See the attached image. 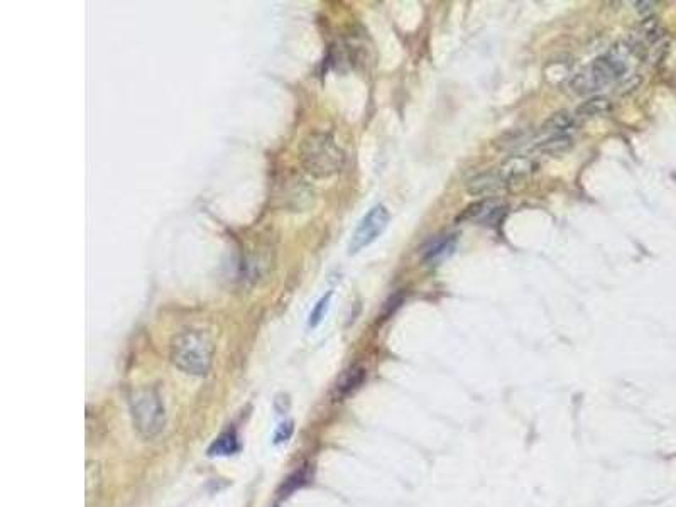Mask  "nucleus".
I'll use <instances>...</instances> for the list:
<instances>
[{
    "label": "nucleus",
    "instance_id": "dca6fc26",
    "mask_svg": "<svg viewBox=\"0 0 676 507\" xmlns=\"http://www.w3.org/2000/svg\"><path fill=\"white\" fill-rule=\"evenodd\" d=\"M330 300H332V291L327 293V295H325L322 300L318 301L317 306H315L313 311L310 313V320H308V327L310 328L318 327L320 322H322V320L325 318V313H327L328 305H330Z\"/></svg>",
    "mask_w": 676,
    "mask_h": 507
},
{
    "label": "nucleus",
    "instance_id": "0eeeda50",
    "mask_svg": "<svg viewBox=\"0 0 676 507\" xmlns=\"http://www.w3.org/2000/svg\"><path fill=\"white\" fill-rule=\"evenodd\" d=\"M507 186L504 176L501 171H486L480 175L474 176L472 180L467 183V191L472 197L479 198H491L496 197L499 191H502Z\"/></svg>",
    "mask_w": 676,
    "mask_h": 507
},
{
    "label": "nucleus",
    "instance_id": "4468645a",
    "mask_svg": "<svg viewBox=\"0 0 676 507\" xmlns=\"http://www.w3.org/2000/svg\"><path fill=\"white\" fill-rule=\"evenodd\" d=\"M573 148V139L570 136H550L548 139L540 142L536 149L548 156H562Z\"/></svg>",
    "mask_w": 676,
    "mask_h": 507
},
{
    "label": "nucleus",
    "instance_id": "9d476101",
    "mask_svg": "<svg viewBox=\"0 0 676 507\" xmlns=\"http://www.w3.org/2000/svg\"><path fill=\"white\" fill-rule=\"evenodd\" d=\"M457 247V235H445L443 239L437 240L433 246H430L426 249L425 256H422V261L426 264H437V262H442L443 259H447L450 254H453Z\"/></svg>",
    "mask_w": 676,
    "mask_h": 507
},
{
    "label": "nucleus",
    "instance_id": "f8f14e48",
    "mask_svg": "<svg viewBox=\"0 0 676 507\" xmlns=\"http://www.w3.org/2000/svg\"><path fill=\"white\" fill-rule=\"evenodd\" d=\"M614 110L612 102L607 97H590L584 104L577 109L575 117H602V115L611 114Z\"/></svg>",
    "mask_w": 676,
    "mask_h": 507
},
{
    "label": "nucleus",
    "instance_id": "39448f33",
    "mask_svg": "<svg viewBox=\"0 0 676 507\" xmlns=\"http://www.w3.org/2000/svg\"><path fill=\"white\" fill-rule=\"evenodd\" d=\"M391 220L389 210L384 205H376L366 213L360 224L352 234V239L349 242V254H359L362 249L371 246L374 240L379 239V235L388 229Z\"/></svg>",
    "mask_w": 676,
    "mask_h": 507
},
{
    "label": "nucleus",
    "instance_id": "9b49d317",
    "mask_svg": "<svg viewBox=\"0 0 676 507\" xmlns=\"http://www.w3.org/2000/svg\"><path fill=\"white\" fill-rule=\"evenodd\" d=\"M366 376H367V371L360 366H355L352 369H349V371H345V374L340 377V381H338L335 386L337 398H345V396L354 393V391L357 389L364 381H366Z\"/></svg>",
    "mask_w": 676,
    "mask_h": 507
},
{
    "label": "nucleus",
    "instance_id": "6ab92c4d",
    "mask_svg": "<svg viewBox=\"0 0 676 507\" xmlns=\"http://www.w3.org/2000/svg\"><path fill=\"white\" fill-rule=\"evenodd\" d=\"M636 6H638V11L641 12V14H649V12H653V9H655L656 4L655 2H638Z\"/></svg>",
    "mask_w": 676,
    "mask_h": 507
},
{
    "label": "nucleus",
    "instance_id": "1a4fd4ad",
    "mask_svg": "<svg viewBox=\"0 0 676 507\" xmlns=\"http://www.w3.org/2000/svg\"><path fill=\"white\" fill-rule=\"evenodd\" d=\"M577 126V117L572 115L567 110H560V112L553 114L551 117L543 124V132L550 136H568V132L573 131Z\"/></svg>",
    "mask_w": 676,
    "mask_h": 507
},
{
    "label": "nucleus",
    "instance_id": "f3484780",
    "mask_svg": "<svg viewBox=\"0 0 676 507\" xmlns=\"http://www.w3.org/2000/svg\"><path fill=\"white\" fill-rule=\"evenodd\" d=\"M308 479H310L308 469H301L300 472H296L295 475H293V477L288 479V482H286V492H291V491H295L296 487L305 486V484L308 482Z\"/></svg>",
    "mask_w": 676,
    "mask_h": 507
},
{
    "label": "nucleus",
    "instance_id": "ddd939ff",
    "mask_svg": "<svg viewBox=\"0 0 676 507\" xmlns=\"http://www.w3.org/2000/svg\"><path fill=\"white\" fill-rule=\"evenodd\" d=\"M499 171L502 173V176H504L507 185L516 183V181L523 180V178L531 171V161L526 158H518V156H516V158L507 159Z\"/></svg>",
    "mask_w": 676,
    "mask_h": 507
},
{
    "label": "nucleus",
    "instance_id": "6e6552de",
    "mask_svg": "<svg viewBox=\"0 0 676 507\" xmlns=\"http://www.w3.org/2000/svg\"><path fill=\"white\" fill-rule=\"evenodd\" d=\"M504 205H501L497 200H480V202L470 205L467 207V210H464L460 217H458V222H482V224H494L501 219V215L504 213Z\"/></svg>",
    "mask_w": 676,
    "mask_h": 507
},
{
    "label": "nucleus",
    "instance_id": "f03ea898",
    "mask_svg": "<svg viewBox=\"0 0 676 507\" xmlns=\"http://www.w3.org/2000/svg\"><path fill=\"white\" fill-rule=\"evenodd\" d=\"M345 156L330 134L313 132L300 148V163L310 176L318 180L335 176L344 168Z\"/></svg>",
    "mask_w": 676,
    "mask_h": 507
},
{
    "label": "nucleus",
    "instance_id": "423d86ee",
    "mask_svg": "<svg viewBox=\"0 0 676 507\" xmlns=\"http://www.w3.org/2000/svg\"><path fill=\"white\" fill-rule=\"evenodd\" d=\"M296 195L310 203L315 202L313 190L306 185V181L301 180V178H291V180L283 185L281 191H279V198L283 200V207L289 208L291 212H306L305 205L296 198Z\"/></svg>",
    "mask_w": 676,
    "mask_h": 507
},
{
    "label": "nucleus",
    "instance_id": "a211bd4d",
    "mask_svg": "<svg viewBox=\"0 0 676 507\" xmlns=\"http://www.w3.org/2000/svg\"><path fill=\"white\" fill-rule=\"evenodd\" d=\"M291 433H293V422H291V421L284 422V425H281V428L278 430V433H276V440H274V442H276V443L288 442L289 437H291Z\"/></svg>",
    "mask_w": 676,
    "mask_h": 507
},
{
    "label": "nucleus",
    "instance_id": "7ed1b4c3",
    "mask_svg": "<svg viewBox=\"0 0 676 507\" xmlns=\"http://www.w3.org/2000/svg\"><path fill=\"white\" fill-rule=\"evenodd\" d=\"M171 362L190 376H207L213 360V345L205 333L198 330L180 332L169 347Z\"/></svg>",
    "mask_w": 676,
    "mask_h": 507
},
{
    "label": "nucleus",
    "instance_id": "f257e3e1",
    "mask_svg": "<svg viewBox=\"0 0 676 507\" xmlns=\"http://www.w3.org/2000/svg\"><path fill=\"white\" fill-rule=\"evenodd\" d=\"M626 56H636L629 44H626V48H616L611 55L600 56L592 61L589 66L578 71L570 80L568 87L577 95H594L604 87H607L609 83L626 77L627 70H629Z\"/></svg>",
    "mask_w": 676,
    "mask_h": 507
},
{
    "label": "nucleus",
    "instance_id": "2eb2a0df",
    "mask_svg": "<svg viewBox=\"0 0 676 507\" xmlns=\"http://www.w3.org/2000/svg\"><path fill=\"white\" fill-rule=\"evenodd\" d=\"M237 450H239L237 435H235L234 431H227V433H222L220 437L212 443V447L208 448V455L210 457L234 455Z\"/></svg>",
    "mask_w": 676,
    "mask_h": 507
},
{
    "label": "nucleus",
    "instance_id": "20e7f679",
    "mask_svg": "<svg viewBox=\"0 0 676 507\" xmlns=\"http://www.w3.org/2000/svg\"><path fill=\"white\" fill-rule=\"evenodd\" d=\"M131 415L141 437L154 438L166 425V411L159 393L153 388L139 389L131 399Z\"/></svg>",
    "mask_w": 676,
    "mask_h": 507
}]
</instances>
